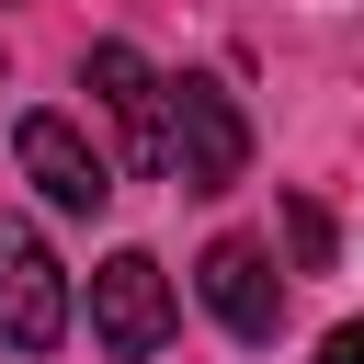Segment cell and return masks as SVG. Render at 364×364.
Segmentation results:
<instances>
[{"mask_svg": "<svg viewBox=\"0 0 364 364\" xmlns=\"http://www.w3.org/2000/svg\"><path fill=\"white\" fill-rule=\"evenodd\" d=\"M239 159H250V114H239L216 80H171V102H159V182L228 193Z\"/></svg>", "mask_w": 364, "mask_h": 364, "instance_id": "6da1fadb", "label": "cell"}, {"mask_svg": "<svg viewBox=\"0 0 364 364\" xmlns=\"http://www.w3.org/2000/svg\"><path fill=\"white\" fill-rule=\"evenodd\" d=\"M0 341L11 353H57L68 341V273L23 216H0Z\"/></svg>", "mask_w": 364, "mask_h": 364, "instance_id": "7a4b0ae2", "label": "cell"}, {"mask_svg": "<svg viewBox=\"0 0 364 364\" xmlns=\"http://www.w3.org/2000/svg\"><path fill=\"white\" fill-rule=\"evenodd\" d=\"M11 159H23V182H34L57 216H102V205H114V171H102V148H91L68 114H23V125H11Z\"/></svg>", "mask_w": 364, "mask_h": 364, "instance_id": "3957f363", "label": "cell"}, {"mask_svg": "<svg viewBox=\"0 0 364 364\" xmlns=\"http://www.w3.org/2000/svg\"><path fill=\"white\" fill-rule=\"evenodd\" d=\"M91 341L125 353V364H148V353L171 341V273H159L148 250H114V262L91 273Z\"/></svg>", "mask_w": 364, "mask_h": 364, "instance_id": "277c9868", "label": "cell"}, {"mask_svg": "<svg viewBox=\"0 0 364 364\" xmlns=\"http://www.w3.org/2000/svg\"><path fill=\"white\" fill-rule=\"evenodd\" d=\"M193 284H205V307L228 318V341H273V330H284V284H273V250H262V239H216V250L193 262Z\"/></svg>", "mask_w": 364, "mask_h": 364, "instance_id": "5b68a950", "label": "cell"}, {"mask_svg": "<svg viewBox=\"0 0 364 364\" xmlns=\"http://www.w3.org/2000/svg\"><path fill=\"white\" fill-rule=\"evenodd\" d=\"M91 91H102V114L125 125V148L159 171V102H171V80H159L136 46H91Z\"/></svg>", "mask_w": 364, "mask_h": 364, "instance_id": "8992f818", "label": "cell"}, {"mask_svg": "<svg viewBox=\"0 0 364 364\" xmlns=\"http://www.w3.org/2000/svg\"><path fill=\"white\" fill-rule=\"evenodd\" d=\"M284 250H296V273H330V216L307 193H284Z\"/></svg>", "mask_w": 364, "mask_h": 364, "instance_id": "52a82bcc", "label": "cell"}, {"mask_svg": "<svg viewBox=\"0 0 364 364\" xmlns=\"http://www.w3.org/2000/svg\"><path fill=\"white\" fill-rule=\"evenodd\" d=\"M318 364H364V318H341V330L318 341Z\"/></svg>", "mask_w": 364, "mask_h": 364, "instance_id": "ba28073f", "label": "cell"}]
</instances>
